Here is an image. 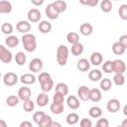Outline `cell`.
I'll return each instance as SVG.
<instances>
[{
  "label": "cell",
  "instance_id": "cell-1",
  "mask_svg": "<svg viewBox=\"0 0 127 127\" xmlns=\"http://www.w3.org/2000/svg\"><path fill=\"white\" fill-rule=\"evenodd\" d=\"M22 44L24 49L29 52L32 53L37 49V41H36V36L30 33H26L23 35L22 37Z\"/></svg>",
  "mask_w": 127,
  "mask_h": 127
},
{
  "label": "cell",
  "instance_id": "cell-2",
  "mask_svg": "<svg viewBox=\"0 0 127 127\" xmlns=\"http://www.w3.org/2000/svg\"><path fill=\"white\" fill-rule=\"evenodd\" d=\"M68 49L65 45H60L57 49V62L60 65H65L68 59Z\"/></svg>",
  "mask_w": 127,
  "mask_h": 127
},
{
  "label": "cell",
  "instance_id": "cell-3",
  "mask_svg": "<svg viewBox=\"0 0 127 127\" xmlns=\"http://www.w3.org/2000/svg\"><path fill=\"white\" fill-rule=\"evenodd\" d=\"M18 79H19L18 78V75L15 72H12V71H8L3 76V82L7 86H13V85H15L18 82Z\"/></svg>",
  "mask_w": 127,
  "mask_h": 127
},
{
  "label": "cell",
  "instance_id": "cell-4",
  "mask_svg": "<svg viewBox=\"0 0 127 127\" xmlns=\"http://www.w3.org/2000/svg\"><path fill=\"white\" fill-rule=\"evenodd\" d=\"M12 60H13L12 53L3 45H0V61L3 62L4 64H9L12 62Z\"/></svg>",
  "mask_w": 127,
  "mask_h": 127
},
{
  "label": "cell",
  "instance_id": "cell-5",
  "mask_svg": "<svg viewBox=\"0 0 127 127\" xmlns=\"http://www.w3.org/2000/svg\"><path fill=\"white\" fill-rule=\"evenodd\" d=\"M27 17H28V20L29 22H32V23H37L41 20L42 18V14L41 12L36 9V8H33V9H30L28 11V14H27Z\"/></svg>",
  "mask_w": 127,
  "mask_h": 127
},
{
  "label": "cell",
  "instance_id": "cell-6",
  "mask_svg": "<svg viewBox=\"0 0 127 127\" xmlns=\"http://www.w3.org/2000/svg\"><path fill=\"white\" fill-rule=\"evenodd\" d=\"M43 68V62L39 58L33 59L29 64V69L33 72H39Z\"/></svg>",
  "mask_w": 127,
  "mask_h": 127
},
{
  "label": "cell",
  "instance_id": "cell-7",
  "mask_svg": "<svg viewBox=\"0 0 127 127\" xmlns=\"http://www.w3.org/2000/svg\"><path fill=\"white\" fill-rule=\"evenodd\" d=\"M120 107H121L120 101L116 98H112V99L108 100L107 105H106V108L110 113H116L117 111H119Z\"/></svg>",
  "mask_w": 127,
  "mask_h": 127
},
{
  "label": "cell",
  "instance_id": "cell-8",
  "mask_svg": "<svg viewBox=\"0 0 127 127\" xmlns=\"http://www.w3.org/2000/svg\"><path fill=\"white\" fill-rule=\"evenodd\" d=\"M126 70V64L122 60L113 61V72L114 73H124Z\"/></svg>",
  "mask_w": 127,
  "mask_h": 127
},
{
  "label": "cell",
  "instance_id": "cell-9",
  "mask_svg": "<svg viewBox=\"0 0 127 127\" xmlns=\"http://www.w3.org/2000/svg\"><path fill=\"white\" fill-rule=\"evenodd\" d=\"M31 94H32V91L27 86H22L18 90V97L22 101H25V100L30 99L31 98Z\"/></svg>",
  "mask_w": 127,
  "mask_h": 127
},
{
  "label": "cell",
  "instance_id": "cell-10",
  "mask_svg": "<svg viewBox=\"0 0 127 127\" xmlns=\"http://www.w3.org/2000/svg\"><path fill=\"white\" fill-rule=\"evenodd\" d=\"M31 28H32V27H31L30 22L24 21V20L19 21V22L17 23V25H16L17 31H18L19 33H23V34H26V33L30 32V31H31Z\"/></svg>",
  "mask_w": 127,
  "mask_h": 127
},
{
  "label": "cell",
  "instance_id": "cell-11",
  "mask_svg": "<svg viewBox=\"0 0 127 127\" xmlns=\"http://www.w3.org/2000/svg\"><path fill=\"white\" fill-rule=\"evenodd\" d=\"M77 96L82 101L89 100V88L86 85L79 86V88L77 89Z\"/></svg>",
  "mask_w": 127,
  "mask_h": 127
},
{
  "label": "cell",
  "instance_id": "cell-12",
  "mask_svg": "<svg viewBox=\"0 0 127 127\" xmlns=\"http://www.w3.org/2000/svg\"><path fill=\"white\" fill-rule=\"evenodd\" d=\"M54 9L60 14V13H63L66 10L67 8V5H66V2H64V0H56L55 2L52 3Z\"/></svg>",
  "mask_w": 127,
  "mask_h": 127
},
{
  "label": "cell",
  "instance_id": "cell-13",
  "mask_svg": "<svg viewBox=\"0 0 127 127\" xmlns=\"http://www.w3.org/2000/svg\"><path fill=\"white\" fill-rule=\"evenodd\" d=\"M101 98H102V94L100 89L98 88L89 89V100H91L92 102H98L101 100Z\"/></svg>",
  "mask_w": 127,
  "mask_h": 127
},
{
  "label": "cell",
  "instance_id": "cell-14",
  "mask_svg": "<svg viewBox=\"0 0 127 127\" xmlns=\"http://www.w3.org/2000/svg\"><path fill=\"white\" fill-rule=\"evenodd\" d=\"M66 104H67V106H68L70 109H73V110L79 108V106H80V103H79L78 98H77L76 96H74V95H69V96L67 97V99H66Z\"/></svg>",
  "mask_w": 127,
  "mask_h": 127
},
{
  "label": "cell",
  "instance_id": "cell-15",
  "mask_svg": "<svg viewBox=\"0 0 127 127\" xmlns=\"http://www.w3.org/2000/svg\"><path fill=\"white\" fill-rule=\"evenodd\" d=\"M103 62V56L99 52H94L90 56V64L93 65H99Z\"/></svg>",
  "mask_w": 127,
  "mask_h": 127
},
{
  "label": "cell",
  "instance_id": "cell-16",
  "mask_svg": "<svg viewBox=\"0 0 127 127\" xmlns=\"http://www.w3.org/2000/svg\"><path fill=\"white\" fill-rule=\"evenodd\" d=\"M45 13H46V16H47L49 19H51V20H56V19H58V17H59V13L54 9L52 3L49 4V5L46 7Z\"/></svg>",
  "mask_w": 127,
  "mask_h": 127
},
{
  "label": "cell",
  "instance_id": "cell-17",
  "mask_svg": "<svg viewBox=\"0 0 127 127\" xmlns=\"http://www.w3.org/2000/svg\"><path fill=\"white\" fill-rule=\"evenodd\" d=\"M79 32L82 36H89L93 32V27L89 23H82L79 27Z\"/></svg>",
  "mask_w": 127,
  "mask_h": 127
},
{
  "label": "cell",
  "instance_id": "cell-18",
  "mask_svg": "<svg viewBox=\"0 0 127 127\" xmlns=\"http://www.w3.org/2000/svg\"><path fill=\"white\" fill-rule=\"evenodd\" d=\"M36 103L40 106V107H45L48 103H49V96L47 94V92H42L40 93L37 98H36Z\"/></svg>",
  "mask_w": 127,
  "mask_h": 127
},
{
  "label": "cell",
  "instance_id": "cell-19",
  "mask_svg": "<svg viewBox=\"0 0 127 127\" xmlns=\"http://www.w3.org/2000/svg\"><path fill=\"white\" fill-rule=\"evenodd\" d=\"M12 11V4L7 0H0V14H9Z\"/></svg>",
  "mask_w": 127,
  "mask_h": 127
},
{
  "label": "cell",
  "instance_id": "cell-20",
  "mask_svg": "<svg viewBox=\"0 0 127 127\" xmlns=\"http://www.w3.org/2000/svg\"><path fill=\"white\" fill-rule=\"evenodd\" d=\"M76 67H77V69H78L79 71H87V70L90 68V63H89V61H87L86 59L82 58V59H80V60L77 62Z\"/></svg>",
  "mask_w": 127,
  "mask_h": 127
},
{
  "label": "cell",
  "instance_id": "cell-21",
  "mask_svg": "<svg viewBox=\"0 0 127 127\" xmlns=\"http://www.w3.org/2000/svg\"><path fill=\"white\" fill-rule=\"evenodd\" d=\"M52 24L50 23V22H48V21H45V20H43V21H41L40 22V24H39V26H38V29H39V31L41 32V33H43V34H48V33H50L51 31H52Z\"/></svg>",
  "mask_w": 127,
  "mask_h": 127
},
{
  "label": "cell",
  "instance_id": "cell-22",
  "mask_svg": "<svg viewBox=\"0 0 127 127\" xmlns=\"http://www.w3.org/2000/svg\"><path fill=\"white\" fill-rule=\"evenodd\" d=\"M20 80H21V82H22L23 84H27V85H29V84H33V83H35V81H36V77H35V75H33L32 73H24V74L21 75Z\"/></svg>",
  "mask_w": 127,
  "mask_h": 127
},
{
  "label": "cell",
  "instance_id": "cell-23",
  "mask_svg": "<svg viewBox=\"0 0 127 127\" xmlns=\"http://www.w3.org/2000/svg\"><path fill=\"white\" fill-rule=\"evenodd\" d=\"M64 103H55V102H53L50 106V110L52 111V113H54L56 115L62 114L64 112Z\"/></svg>",
  "mask_w": 127,
  "mask_h": 127
},
{
  "label": "cell",
  "instance_id": "cell-24",
  "mask_svg": "<svg viewBox=\"0 0 127 127\" xmlns=\"http://www.w3.org/2000/svg\"><path fill=\"white\" fill-rule=\"evenodd\" d=\"M5 44L9 48H15L19 45V39H18V37L14 36V35H9L5 39Z\"/></svg>",
  "mask_w": 127,
  "mask_h": 127
},
{
  "label": "cell",
  "instance_id": "cell-25",
  "mask_svg": "<svg viewBox=\"0 0 127 127\" xmlns=\"http://www.w3.org/2000/svg\"><path fill=\"white\" fill-rule=\"evenodd\" d=\"M70 52H71V54L73 56H80L83 53V45L81 43H79V42H77L75 44H72Z\"/></svg>",
  "mask_w": 127,
  "mask_h": 127
},
{
  "label": "cell",
  "instance_id": "cell-26",
  "mask_svg": "<svg viewBox=\"0 0 127 127\" xmlns=\"http://www.w3.org/2000/svg\"><path fill=\"white\" fill-rule=\"evenodd\" d=\"M40 84H41V89L43 90V92H49L54 87V80L51 77V78H49V79L41 82Z\"/></svg>",
  "mask_w": 127,
  "mask_h": 127
},
{
  "label": "cell",
  "instance_id": "cell-27",
  "mask_svg": "<svg viewBox=\"0 0 127 127\" xmlns=\"http://www.w3.org/2000/svg\"><path fill=\"white\" fill-rule=\"evenodd\" d=\"M88 78L91 81H99L102 78V72L99 69H92L88 73Z\"/></svg>",
  "mask_w": 127,
  "mask_h": 127
},
{
  "label": "cell",
  "instance_id": "cell-28",
  "mask_svg": "<svg viewBox=\"0 0 127 127\" xmlns=\"http://www.w3.org/2000/svg\"><path fill=\"white\" fill-rule=\"evenodd\" d=\"M125 50H126V48H125L123 45H121L119 42H115V43L112 45V52H113L115 55H117V56L123 55L124 52H125Z\"/></svg>",
  "mask_w": 127,
  "mask_h": 127
},
{
  "label": "cell",
  "instance_id": "cell-29",
  "mask_svg": "<svg viewBox=\"0 0 127 127\" xmlns=\"http://www.w3.org/2000/svg\"><path fill=\"white\" fill-rule=\"evenodd\" d=\"M88 113H89V116L92 118H99L102 115V109L98 106H92L89 108Z\"/></svg>",
  "mask_w": 127,
  "mask_h": 127
},
{
  "label": "cell",
  "instance_id": "cell-30",
  "mask_svg": "<svg viewBox=\"0 0 127 127\" xmlns=\"http://www.w3.org/2000/svg\"><path fill=\"white\" fill-rule=\"evenodd\" d=\"M52 121H53V119L51 118V116L45 114V115L42 117V119L40 120V122L38 123V126H39V127H51Z\"/></svg>",
  "mask_w": 127,
  "mask_h": 127
},
{
  "label": "cell",
  "instance_id": "cell-31",
  "mask_svg": "<svg viewBox=\"0 0 127 127\" xmlns=\"http://www.w3.org/2000/svg\"><path fill=\"white\" fill-rule=\"evenodd\" d=\"M112 87V81L111 79L109 78H103V79H100V88L103 90V91H108L110 90Z\"/></svg>",
  "mask_w": 127,
  "mask_h": 127
},
{
  "label": "cell",
  "instance_id": "cell-32",
  "mask_svg": "<svg viewBox=\"0 0 127 127\" xmlns=\"http://www.w3.org/2000/svg\"><path fill=\"white\" fill-rule=\"evenodd\" d=\"M55 88H56V92H60L64 96L67 95L68 93V86L64 82H59Z\"/></svg>",
  "mask_w": 127,
  "mask_h": 127
},
{
  "label": "cell",
  "instance_id": "cell-33",
  "mask_svg": "<svg viewBox=\"0 0 127 127\" xmlns=\"http://www.w3.org/2000/svg\"><path fill=\"white\" fill-rule=\"evenodd\" d=\"M112 2L110 0H102L100 3V8L104 13H109L112 10Z\"/></svg>",
  "mask_w": 127,
  "mask_h": 127
},
{
  "label": "cell",
  "instance_id": "cell-34",
  "mask_svg": "<svg viewBox=\"0 0 127 127\" xmlns=\"http://www.w3.org/2000/svg\"><path fill=\"white\" fill-rule=\"evenodd\" d=\"M65 121H66V123L69 124V125H74V124H76V123L79 121V117H78V115H77L76 113L71 112V113H69V114L66 116Z\"/></svg>",
  "mask_w": 127,
  "mask_h": 127
},
{
  "label": "cell",
  "instance_id": "cell-35",
  "mask_svg": "<svg viewBox=\"0 0 127 127\" xmlns=\"http://www.w3.org/2000/svg\"><path fill=\"white\" fill-rule=\"evenodd\" d=\"M66 41L72 45V44H75L77 42H79V35L75 32H69L67 35H66Z\"/></svg>",
  "mask_w": 127,
  "mask_h": 127
},
{
  "label": "cell",
  "instance_id": "cell-36",
  "mask_svg": "<svg viewBox=\"0 0 127 127\" xmlns=\"http://www.w3.org/2000/svg\"><path fill=\"white\" fill-rule=\"evenodd\" d=\"M20 99L18 97V95H9L6 99V104L10 107H14L16 105H18Z\"/></svg>",
  "mask_w": 127,
  "mask_h": 127
},
{
  "label": "cell",
  "instance_id": "cell-37",
  "mask_svg": "<svg viewBox=\"0 0 127 127\" xmlns=\"http://www.w3.org/2000/svg\"><path fill=\"white\" fill-rule=\"evenodd\" d=\"M15 62L18 65H23L26 63V55L23 52H18L15 56Z\"/></svg>",
  "mask_w": 127,
  "mask_h": 127
},
{
  "label": "cell",
  "instance_id": "cell-38",
  "mask_svg": "<svg viewBox=\"0 0 127 127\" xmlns=\"http://www.w3.org/2000/svg\"><path fill=\"white\" fill-rule=\"evenodd\" d=\"M13 26H12V24L11 23H7V22H5V23H3L2 25H1V31L5 34V35H11L12 33H13Z\"/></svg>",
  "mask_w": 127,
  "mask_h": 127
},
{
  "label": "cell",
  "instance_id": "cell-39",
  "mask_svg": "<svg viewBox=\"0 0 127 127\" xmlns=\"http://www.w3.org/2000/svg\"><path fill=\"white\" fill-rule=\"evenodd\" d=\"M113 81L116 85L120 86V85H123L125 83V77H124V74L123 73H115L114 74V77H113Z\"/></svg>",
  "mask_w": 127,
  "mask_h": 127
},
{
  "label": "cell",
  "instance_id": "cell-40",
  "mask_svg": "<svg viewBox=\"0 0 127 127\" xmlns=\"http://www.w3.org/2000/svg\"><path fill=\"white\" fill-rule=\"evenodd\" d=\"M23 109L26 111V112H32L35 108V103L33 102V100L31 99H28V100H25L23 101Z\"/></svg>",
  "mask_w": 127,
  "mask_h": 127
},
{
  "label": "cell",
  "instance_id": "cell-41",
  "mask_svg": "<svg viewBox=\"0 0 127 127\" xmlns=\"http://www.w3.org/2000/svg\"><path fill=\"white\" fill-rule=\"evenodd\" d=\"M102 69L105 73L113 72V61H106L102 65Z\"/></svg>",
  "mask_w": 127,
  "mask_h": 127
},
{
  "label": "cell",
  "instance_id": "cell-42",
  "mask_svg": "<svg viewBox=\"0 0 127 127\" xmlns=\"http://www.w3.org/2000/svg\"><path fill=\"white\" fill-rule=\"evenodd\" d=\"M118 14L122 20H127V4H122L119 7Z\"/></svg>",
  "mask_w": 127,
  "mask_h": 127
},
{
  "label": "cell",
  "instance_id": "cell-43",
  "mask_svg": "<svg viewBox=\"0 0 127 127\" xmlns=\"http://www.w3.org/2000/svg\"><path fill=\"white\" fill-rule=\"evenodd\" d=\"M64 95H63L60 92H55L53 96V102L55 103H64Z\"/></svg>",
  "mask_w": 127,
  "mask_h": 127
},
{
  "label": "cell",
  "instance_id": "cell-44",
  "mask_svg": "<svg viewBox=\"0 0 127 127\" xmlns=\"http://www.w3.org/2000/svg\"><path fill=\"white\" fill-rule=\"evenodd\" d=\"M46 113L44 112V111H37V112H35L34 114H33V120H34V122L35 123H39L40 122V120L42 119V117L45 115Z\"/></svg>",
  "mask_w": 127,
  "mask_h": 127
},
{
  "label": "cell",
  "instance_id": "cell-45",
  "mask_svg": "<svg viewBox=\"0 0 127 127\" xmlns=\"http://www.w3.org/2000/svg\"><path fill=\"white\" fill-rule=\"evenodd\" d=\"M49 78H51V74L49 72H46V71L41 72L39 74V76H38V80H39L40 83L43 82V81H45V80H47V79H49Z\"/></svg>",
  "mask_w": 127,
  "mask_h": 127
},
{
  "label": "cell",
  "instance_id": "cell-46",
  "mask_svg": "<svg viewBox=\"0 0 127 127\" xmlns=\"http://www.w3.org/2000/svg\"><path fill=\"white\" fill-rule=\"evenodd\" d=\"M96 126L97 127H108L109 126V122L106 118H100L97 120L96 122Z\"/></svg>",
  "mask_w": 127,
  "mask_h": 127
},
{
  "label": "cell",
  "instance_id": "cell-47",
  "mask_svg": "<svg viewBox=\"0 0 127 127\" xmlns=\"http://www.w3.org/2000/svg\"><path fill=\"white\" fill-rule=\"evenodd\" d=\"M79 125L81 127H91L92 126V122L87 118H82L80 120V122H79Z\"/></svg>",
  "mask_w": 127,
  "mask_h": 127
},
{
  "label": "cell",
  "instance_id": "cell-48",
  "mask_svg": "<svg viewBox=\"0 0 127 127\" xmlns=\"http://www.w3.org/2000/svg\"><path fill=\"white\" fill-rule=\"evenodd\" d=\"M121 45H123L125 48H127V35H122L120 38H119V41H118Z\"/></svg>",
  "mask_w": 127,
  "mask_h": 127
},
{
  "label": "cell",
  "instance_id": "cell-49",
  "mask_svg": "<svg viewBox=\"0 0 127 127\" xmlns=\"http://www.w3.org/2000/svg\"><path fill=\"white\" fill-rule=\"evenodd\" d=\"M99 0H88L87 2V6H90V7H95L97 4H98Z\"/></svg>",
  "mask_w": 127,
  "mask_h": 127
},
{
  "label": "cell",
  "instance_id": "cell-50",
  "mask_svg": "<svg viewBox=\"0 0 127 127\" xmlns=\"http://www.w3.org/2000/svg\"><path fill=\"white\" fill-rule=\"evenodd\" d=\"M31 2L35 5V6H42L45 2V0H31Z\"/></svg>",
  "mask_w": 127,
  "mask_h": 127
},
{
  "label": "cell",
  "instance_id": "cell-51",
  "mask_svg": "<svg viewBox=\"0 0 127 127\" xmlns=\"http://www.w3.org/2000/svg\"><path fill=\"white\" fill-rule=\"evenodd\" d=\"M20 127H33V125L29 121H23V122H21Z\"/></svg>",
  "mask_w": 127,
  "mask_h": 127
},
{
  "label": "cell",
  "instance_id": "cell-52",
  "mask_svg": "<svg viewBox=\"0 0 127 127\" xmlns=\"http://www.w3.org/2000/svg\"><path fill=\"white\" fill-rule=\"evenodd\" d=\"M6 126H7L6 121H4V120L0 119V127H6Z\"/></svg>",
  "mask_w": 127,
  "mask_h": 127
},
{
  "label": "cell",
  "instance_id": "cell-53",
  "mask_svg": "<svg viewBox=\"0 0 127 127\" xmlns=\"http://www.w3.org/2000/svg\"><path fill=\"white\" fill-rule=\"evenodd\" d=\"M87 2H88V0H79V3L82 5H87Z\"/></svg>",
  "mask_w": 127,
  "mask_h": 127
},
{
  "label": "cell",
  "instance_id": "cell-54",
  "mask_svg": "<svg viewBox=\"0 0 127 127\" xmlns=\"http://www.w3.org/2000/svg\"><path fill=\"white\" fill-rule=\"evenodd\" d=\"M52 126H59V127H60L61 124L58 123V122H54V121H52V125H51V127H52Z\"/></svg>",
  "mask_w": 127,
  "mask_h": 127
},
{
  "label": "cell",
  "instance_id": "cell-55",
  "mask_svg": "<svg viewBox=\"0 0 127 127\" xmlns=\"http://www.w3.org/2000/svg\"><path fill=\"white\" fill-rule=\"evenodd\" d=\"M123 114H124L125 116L127 115V106H126V105H125L124 108H123Z\"/></svg>",
  "mask_w": 127,
  "mask_h": 127
},
{
  "label": "cell",
  "instance_id": "cell-56",
  "mask_svg": "<svg viewBox=\"0 0 127 127\" xmlns=\"http://www.w3.org/2000/svg\"><path fill=\"white\" fill-rule=\"evenodd\" d=\"M122 126H123V127H126V126H127V119H125V120L123 121V123H122Z\"/></svg>",
  "mask_w": 127,
  "mask_h": 127
},
{
  "label": "cell",
  "instance_id": "cell-57",
  "mask_svg": "<svg viewBox=\"0 0 127 127\" xmlns=\"http://www.w3.org/2000/svg\"><path fill=\"white\" fill-rule=\"evenodd\" d=\"M0 78H1V72H0Z\"/></svg>",
  "mask_w": 127,
  "mask_h": 127
},
{
  "label": "cell",
  "instance_id": "cell-58",
  "mask_svg": "<svg viewBox=\"0 0 127 127\" xmlns=\"http://www.w3.org/2000/svg\"><path fill=\"white\" fill-rule=\"evenodd\" d=\"M114 1H118V0H114Z\"/></svg>",
  "mask_w": 127,
  "mask_h": 127
}]
</instances>
